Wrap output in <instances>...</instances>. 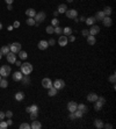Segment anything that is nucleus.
Returning a JSON list of instances; mask_svg holds the SVG:
<instances>
[{"mask_svg":"<svg viewBox=\"0 0 116 129\" xmlns=\"http://www.w3.org/2000/svg\"><path fill=\"white\" fill-rule=\"evenodd\" d=\"M73 113H74V115H76V119H80V118L84 116V113H82L81 110H79V109H76Z\"/></svg>","mask_w":116,"mask_h":129,"instance_id":"2f4dec72","label":"nucleus"},{"mask_svg":"<svg viewBox=\"0 0 116 129\" xmlns=\"http://www.w3.org/2000/svg\"><path fill=\"white\" fill-rule=\"evenodd\" d=\"M1 29H2V23L0 22V30H1Z\"/></svg>","mask_w":116,"mask_h":129,"instance_id":"680f3d73","label":"nucleus"},{"mask_svg":"<svg viewBox=\"0 0 116 129\" xmlns=\"http://www.w3.org/2000/svg\"><path fill=\"white\" fill-rule=\"evenodd\" d=\"M34 20L36 23H41L43 22L44 20H45V13L44 12H39V13H36V15L34 16Z\"/></svg>","mask_w":116,"mask_h":129,"instance_id":"39448f33","label":"nucleus"},{"mask_svg":"<svg viewBox=\"0 0 116 129\" xmlns=\"http://www.w3.org/2000/svg\"><path fill=\"white\" fill-rule=\"evenodd\" d=\"M37 47H39V50H46L48 48H49V43H48V41H44V40H42V41L39 42Z\"/></svg>","mask_w":116,"mask_h":129,"instance_id":"f8f14e48","label":"nucleus"},{"mask_svg":"<svg viewBox=\"0 0 116 129\" xmlns=\"http://www.w3.org/2000/svg\"><path fill=\"white\" fill-rule=\"evenodd\" d=\"M85 20H86V18H85V16H81V18H80V21H81V22H84Z\"/></svg>","mask_w":116,"mask_h":129,"instance_id":"4d7b16f0","label":"nucleus"},{"mask_svg":"<svg viewBox=\"0 0 116 129\" xmlns=\"http://www.w3.org/2000/svg\"><path fill=\"white\" fill-rule=\"evenodd\" d=\"M13 27H14V28H18V27H20V22H19V21H15V22L13 23Z\"/></svg>","mask_w":116,"mask_h":129,"instance_id":"3c124183","label":"nucleus"},{"mask_svg":"<svg viewBox=\"0 0 116 129\" xmlns=\"http://www.w3.org/2000/svg\"><path fill=\"white\" fill-rule=\"evenodd\" d=\"M97 98H99V95L97 93H88L87 95V100H88L89 103H94V101H97Z\"/></svg>","mask_w":116,"mask_h":129,"instance_id":"2eb2a0df","label":"nucleus"},{"mask_svg":"<svg viewBox=\"0 0 116 129\" xmlns=\"http://www.w3.org/2000/svg\"><path fill=\"white\" fill-rule=\"evenodd\" d=\"M6 57H7V62H8V63H11V64H14V63H15V61H16V53L9 51V52L6 55Z\"/></svg>","mask_w":116,"mask_h":129,"instance_id":"6e6552de","label":"nucleus"},{"mask_svg":"<svg viewBox=\"0 0 116 129\" xmlns=\"http://www.w3.org/2000/svg\"><path fill=\"white\" fill-rule=\"evenodd\" d=\"M70 119H71V120H76V115H74L73 112H71V113H70Z\"/></svg>","mask_w":116,"mask_h":129,"instance_id":"8fccbe9b","label":"nucleus"},{"mask_svg":"<svg viewBox=\"0 0 116 129\" xmlns=\"http://www.w3.org/2000/svg\"><path fill=\"white\" fill-rule=\"evenodd\" d=\"M5 118H6V114H5V112H0V121H2Z\"/></svg>","mask_w":116,"mask_h":129,"instance_id":"49530a36","label":"nucleus"},{"mask_svg":"<svg viewBox=\"0 0 116 129\" xmlns=\"http://www.w3.org/2000/svg\"><path fill=\"white\" fill-rule=\"evenodd\" d=\"M1 52H2V55H5V56H6V55H7L8 52H9V51H11V50H9V47L8 46H4V47H1Z\"/></svg>","mask_w":116,"mask_h":129,"instance_id":"c756f323","label":"nucleus"},{"mask_svg":"<svg viewBox=\"0 0 116 129\" xmlns=\"http://www.w3.org/2000/svg\"><path fill=\"white\" fill-rule=\"evenodd\" d=\"M48 43H49V47H52V46H55V43H56V41H55L54 38H50V40L48 41Z\"/></svg>","mask_w":116,"mask_h":129,"instance_id":"a18cd8bd","label":"nucleus"},{"mask_svg":"<svg viewBox=\"0 0 116 129\" xmlns=\"http://www.w3.org/2000/svg\"><path fill=\"white\" fill-rule=\"evenodd\" d=\"M20 129H30V125H28L27 122L22 123V125H20Z\"/></svg>","mask_w":116,"mask_h":129,"instance_id":"ea45409f","label":"nucleus"},{"mask_svg":"<svg viewBox=\"0 0 116 129\" xmlns=\"http://www.w3.org/2000/svg\"><path fill=\"white\" fill-rule=\"evenodd\" d=\"M29 114H30L31 120H36V118L39 116V113H37V112H31V113H29Z\"/></svg>","mask_w":116,"mask_h":129,"instance_id":"58836bf2","label":"nucleus"},{"mask_svg":"<svg viewBox=\"0 0 116 129\" xmlns=\"http://www.w3.org/2000/svg\"><path fill=\"white\" fill-rule=\"evenodd\" d=\"M102 23H103L104 27H110L113 25V20L110 19V16H104L103 20H102Z\"/></svg>","mask_w":116,"mask_h":129,"instance_id":"4468645a","label":"nucleus"},{"mask_svg":"<svg viewBox=\"0 0 116 129\" xmlns=\"http://www.w3.org/2000/svg\"><path fill=\"white\" fill-rule=\"evenodd\" d=\"M22 83H23V85H28V84H29V81H30V80H29V77L28 76H26V78H23L22 77Z\"/></svg>","mask_w":116,"mask_h":129,"instance_id":"79ce46f5","label":"nucleus"},{"mask_svg":"<svg viewBox=\"0 0 116 129\" xmlns=\"http://www.w3.org/2000/svg\"><path fill=\"white\" fill-rule=\"evenodd\" d=\"M81 34L84 35L85 37H87V36H88V35H89V30H88V29H84V30L81 31Z\"/></svg>","mask_w":116,"mask_h":129,"instance_id":"37998d69","label":"nucleus"},{"mask_svg":"<svg viewBox=\"0 0 116 129\" xmlns=\"http://www.w3.org/2000/svg\"><path fill=\"white\" fill-rule=\"evenodd\" d=\"M15 99H16V101H22L23 99H24V93L23 92H18L15 94Z\"/></svg>","mask_w":116,"mask_h":129,"instance_id":"cd10ccee","label":"nucleus"},{"mask_svg":"<svg viewBox=\"0 0 116 129\" xmlns=\"http://www.w3.org/2000/svg\"><path fill=\"white\" fill-rule=\"evenodd\" d=\"M57 88H55L54 86H52V87H50L49 88V92H48V95H49V97H55V95L57 94Z\"/></svg>","mask_w":116,"mask_h":129,"instance_id":"bb28decb","label":"nucleus"},{"mask_svg":"<svg viewBox=\"0 0 116 129\" xmlns=\"http://www.w3.org/2000/svg\"><path fill=\"white\" fill-rule=\"evenodd\" d=\"M7 127H8V125H7V122L6 121H0V129H7Z\"/></svg>","mask_w":116,"mask_h":129,"instance_id":"e433bc0d","label":"nucleus"},{"mask_svg":"<svg viewBox=\"0 0 116 129\" xmlns=\"http://www.w3.org/2000/svg\"><path fill=\"white\" fill-rule=\"evenodd\" d=\"M58 14H59V13H58V12H57V11H56V12H54V15H55V16H57V15H58Z\"/></svg>","mask_w":116,"mask_h":129,"instance_id":"13d9d810","label":"nucleus"},{"mask_svg":"<svg viewBox=\"0 0 116 129\" xmlns=\"http://www.w3.org/2000/svg\"><path fill=\"white\" fill-rule=\"evenodd\" d=\"M9 50H11L12 52L14 53H19L20 51H21V43H18V42H15V43H12V44H9Z\"/></svg>","mask_w":116,"mask_h":129,"instance_id":"20e7f679","label":"nucleus"},{"mask_svg":"<svg viewBox=\"0 0 116 129\" xmlns=\"http://www.w3.org/2000/svg\"><path fill=\"white\" fill-rule=\"evenodd\" d=\"M67 40H69V42H74V41H76V37H74L73 35L71 34V35H69V36H67Z\"/></svg>","mask_w":116,"mask_h":129,"instance_id":"c03bdc74","label":"nucleus"},{"mask_svg":"<svg viewBox=\"0 0 116 129\" xmlns=\"http://www.w3.org/2000/svg\"><path fill=\"white\" fill-rule=\"evenodd\" d=\"M19 57H20V59H22V61H24V59H27V57H28V55H27V52L26 51H20L19 52Z\"/></svg>","mask_w":116,"mask_h":129,"instance_id":"7c9ffc66","label":"nucleus"},{"mask_svg":"<svg viewBox=\"0 0 116 129\" xmlns=\"http://www.w3.org/2000/svg\"><path fill=\"white\" fill-rule=\"evenodd\" d=\"M65 14H66V18L67 19H74V18L78 16V12H77V9H66Z\"/></svg>","mask_w":116,"mask_h":129,"instance_id":"0eeeda50","label":"nucleus"},{"mask_svg":"<svg viewBox=\"0 0 116 129\" xmlns=\"http://www.w3.org/2000/svg\"><path fill=\"white\" fill-rule=\"evenodd\" d=\"M6 114V116H7L8 119H11L12 116H13V112H11V110H7V113H5Z\"/></svg>","mask_w":116,"mask_h":129,"instance_id":"de8ad7c7","label":"nucleus"},{"mask_svg":"<svg viewBox=\"0 0 116 129\" xmlns=\"http://www.w3.org/2000/svg\"><path fill=\"white\" fill-rule=\"evenodd\" d=\"M67 43H69V40H67V36H65V35H63L58 38V44L60 47H65Z\"/></svg>","mask_w":116,"mask_h":129,"instance_id":"9b49d317","label":"nucleus"},{"mask_svg":"<svg viewBox=\"0 0 116 129\" xmlns=\"http://www.w3.org/2000/svg\"><path fill=\"white\" fill-rule=\"evenodd\" d=\"M77 109L81 110V112H82V113L85 114L86 112H87V110H88V107L86 106V105H84V103H79V105H78V106H77Z\"/></svg>","mask_w":116,"mask_h":129,"instance_id":"4be33fe9","label":"nucleus"},{"mask_svg":"<svg viewBox=\"0 0 116 129\" xmlns=\"http://www.w3.org/2000/svg\"><path fill=\"white\" fill-rule=\"evenodd\" d=\"M66 9H67V6H66L65 4H60L59 6H58L57 12H58V13H65Z\"/></svg>","mask_w":116,"mask_h":129,"instance_id":"393cba45","label":"nucleus"},{"mask_svg":"<svg viewBox=\"0 0 116 129\" xmlns=\"http://www.w3.org/2000/svg\"><path fill=\"white\" fill-rule=\"evenodd\" d=\"M7 9L8 11H12V9H13V6H12V5H7Z\"/></svg>","mask_w":116,"mask_h":129,"instance_id":"5fc2aeb1","label":"nucleus"},{"mask_svg":"<svg viewBox=\"0 0 116 129\" xmlns=\"http://www.w3.org/2000/svg\"><path fill=\"white\" fill-rule=\"evenodd\" d=\"M104 103H106V99H104L103 97H99L97 101H94V109L97 110V112H100Z\"/></svg>","mask_w":116,"mask_h":129,"instance_id":"f03ea898","label":"nucleus"},{"mask_svg":"<svg viewBox=\"0 0 116 129\" xmlns=\"http://www.w3.org/2000/svg\"><path fill=\"white\" fill-rule=\"evenodd\" d=\"M5 1H6V4L7 5H12L13 2H14V0H5Z\"/></svg>","mask_w":116,"mask_h":129,"instance_id":"603ef678","label":"nucleus"},{"mask_svg":"<svg viewBox=\"0 0 116 129\" xmlns=\"http://www.w3.org/2000/svg\"><path fill=\"white\" fill-rule=\"evenodd\" d=\"M104 13V15L106 16H110V14H112V7H109V6H107V7L103 8V11H102Z\"/></svg>","mask_w":116,"mask_h":129,"instance_id":"c85d7f7f","label":"nucleus"},{"mask_svg":"<svg viewBox=\"0 0 116 129\" xmlns=\"http://www.w3.org/2000/svg\"><path fill=\"white\" fill-rule=\"evenodd\" d=\"M51 26H54V27H56V26H59V20L58 19H52L51 20Z\"/></svg>","mask_w":116,"mask_h":129,"instance_id":"4c0bfd02","label":"nucleus"},{"mask_svg":"<svg viewBox=\"0 0 116 129\" xmlns=\"http://www.w3.org/2000/svg\"><path fill=\"white\" fill-rule=\"evenodd\" d=\"M66 1H67V2H72L73 0H66Z\"/></svg>","mask_w":116,"mask_h":129,"instance_id":"e2e57ef3","label":"nucleus"},{"mask_svg":"<svg viewBox=\"0 0 116 129\" xmlns=\"http://www.w3.org/2000/svg\"><path fill=\"white\" fill-rule=\"evenodd\" d=\"M26 15L28 18H34L36 15V11H35L34 8H28V9H26Z\"/></svg>","mask_w":116,"mask_h":129,"instance_id":"6ab92c4d","label":"nucleus"},{"mask_svg":"<svg viewBox=\"0 0 116 129\" xmlns=\"http://www.w3.org/2000/svg\"><path fill=\"white\" fill-rule=\"evenodd\" d=\"M87 43H88L89 46H94V44L97 43V38H95V36L88 35V36H87Z\"/></svg>","mask_w":116,"mask_h":129,"instance_id":"aec40b11","label":"nucleus"},{"mask_svg":"<svg viewBox=\"0 0 116 129\" xmlns=\"http://www.w3.org/2000/svg\"><path fill=\"white\" fill-rule=\"evenodd\" d=\"M54 28H55V27L51 26V25H50V26H48V27H46V29H45L46 33H48V34H54Z\"/></svg>","mask_w":116,"mask_h":129,"instance_id":"c9c22d12","label":"nucleus"},{"mask_svg":"<svg viewBox=\"0 0 116 129\" xmlns=\"http://www.w3.org/2000/svg\"><path fill=\"white\" fill-rule=\"evenodd\" d=\"M85 22L87 26H93V25H95V22H97V20H95V18L94 16H89V18H86Z\"/></svg>","mask_w":116,"mask_h":129,"instance_id":"a211bd4d","label":"nucleus"},{"mask_svg":"<svg viewBox=\"0 0 116 129\" xmlns=\"http://www.w3.org/2000/svg\"><path fill=\"white\" fill-rule=\"evenodd\" d=\"M1 79H2V77H1V75H0V80H1Z\"/></svg>","mask_w":116,"mask_h":129,"instance_id":"0e129e2a","label":"nucleus"},{"mask_svg":"<svg viewBox=\"0 0 116 129\" xmlns=\"http://www.w3.org/2000/svg\"><path fill=\"white\" fill-rule=\"evenodd\" d=\"M103 128H106V129H113V125H110V123L103 125Z\"/></svg>","mask_w":116,"mask_h":129,"instance_id":"09e8293b","label":"nucleus"},{"mask_svg":"<svg viewBox=\"0 0 116 129\" xmlns=\"http://www.w3.org/2000/svg\"><path fill=\"white\" fill-rule=\"evenodd\" d=\"M54 33H56V34H58V35H60L63 33V28H62V27H59V26H56L54 28Z\"/></svg>","mask_w":116,"mask_h":129,"instance_id":"72a5a7b5","label":"nucleus"},{"mask_svg":"<svg viewBox=\"0 0 116 129\" xmlns=\"http://www.w3.org/2000/svg\"><path fill=\"white\" fill-rule=\"evenodd\" d=\"M27 113H31V112H37L39 110V107H37V105H31V106L27 107Z\"/></svg>","mask_w":116,"mask_h":129,"instance_id":"b1692460","label":"nucleus"},{"mask_svg":"<svg viewBox=\"0 0 116 129\" xmlns=\"http://www.w3.org/2000/svg\"><path fill=\"white\" fill-rule=\"evenodd\" d=\"M6 122H7V125H8V126H12V125H13V121H12L11 119H8V120H7Z\"/></svg>","mask_w":116,"mask_h":129,"instance_id":"864d4df0","label":"nucleus"},{"mask_svg":"<svg viewBox=\"0 0 116 129\" xmlns=\"http://www.w3.org/2000/svg\"><path fill=\"white\" fill-rule=\"evenodd\" d=\"M14 64H16V66H20V65H21V62H20V61H15Z\"/></svg>","mask_w":116,"mask_h":129,"instance_id":"6e6d98bb","label":"nucleus"},{"mask_svg":"<svg viewBox=\"0 0 116 129\" xmlns=\"http://www.w3.org/2000/svg\"><path fill=\"white\" fill-rule=\"evenodd\" d=\"M26 22H27L28 26H35V23H36L35 22V20H34V18H28Z\"/></svg>","mask_w":116,"mask_h":129,"instance_id":"f704fd0d","label":"nucleus"},{"mask_svg":"<svg viewBox=\"0 0 116 129\" xmlns=\"http://www.w3.org/2000/svg\"><path fill=\"white\" fill-rule=\"evenodd\" d=\"M52 86H54L55 88H57V90H62V88H64V86H65V81L63 79H56L52 83Z\"/></svg>","mask_w":116,"mask_h":129,"instance_id":"423d86ee","label":"nucleus"},{"mask_svg":"<svg viewBox=\"0 0 116 129\" xmlns=\"http://www.w3.org/2000/svg\"><path fill=\"white\" fill-rule=\"evenodd\" d=\"M77 106H78L77 103H74V101H70V103H67V109H69V112H74V110L77 109Z\"/></svg>","mask_w":116,"mask_h":129,"instance_id":"dca6fc26","label":"nucleus"},{"mask_svg":"<svg viewBox=\"0 0 116 129\" xmlns=\"http://www.w3.org/2000/svg\"><path fill=\"white\" fill-rule=\"evenodd\" d=\"M63 34L65 35V36L71 35L72 34V28H71V27H65V28H63Z\"/></svg>","mask_w":116,"mask_h":129,"instance_id":"a878e982","label":"nucleus"},{"mask_svg":"<svg viewBox=\"0 0 116 129\" xmlns=\"http://www.w3.org/2000/svg\"><path fill=\"white\" fill-rule=\"evenodd\" d=\"M8 86V81H7V79H1L0 80V87H2V88H6Z\"/></svg>","mask_w":116,"mask_h":129,"instance_id":"473e14b6","label":"nucleus"},{"mask_svg":"<svg viewBox=\"0 0 116 129\" xmlns=\"http://www.w3.org/2000/svg\"><path fill=\"white\" fill-rule=\"evenodd\" d=\"M22 77H23V75L21 71H15V72L13 73V80L14 81H21Z\"/></svg>","mask_w":116,"mask_h":129,"instance_id":"ddd939ff","label":"nucleus"},{"mask_svg":"<svg viewBox=\"0 0 116 129\" xmlns=\"http://www.w3.org/2000/svg\"><path fill=\"white\" fill-rule=\"evenodd\" d=\"M13 28H14V27H13V26H9V27H8V30H12Z\"/></svg>","mask_w":116,"mask_h":129,"instance_id":"bf43d9fd","label":"nucleus"},{"mask_svg":"<svg viewBox=\"0 0 116 129\" xmlns=\"http://www.w3.org/2000/svg\"><path fill=\"white\" fill-rule=\"evenodd\" d=\"M94 126H95V128L101 129V128H103V122H102V120H100V119H97V120L94 121Z\"/></svg>","mask_w":116,"mask_h":129,"instance_id":"5701e85b","label":"nucleus"},{"mask_svg":"<svg viewBox=\"0 0 116 129\" xmlns=\"http://www.w3.org/2000/svg\"><path fill=\"white\" fill-rule=\"evenodd\" d=\"M2 58V52H1V50H0V59Z\"/></svg>","mask_w":116,"mask_h":129,"instance_id":"052dcab7","label":"nucleus"},{"mask_svg":"<svg viewBox=\"0 0 116 129\" xmlns=\"http://www.w3.org/2000/svg\"><path fill=\"white\" fill-rule=\"evenodd\" d=\"M30 128L31 129H41L42 128V123H41L39 121L33 120V122H31V125H30Z\"/></svg>","mask_w":116,"mask_h":129,"instance_id":"f3484780","label":"nucleus"},{"mask_svg":"<svg viewBox=\"0 0 116 129\" xmlns=\"http://www.w3.org/2000/svg\"><path fill=\"white\" fill-rule=\"evenodd\" d=\"M20 68H21V72H22L23 76H28V75H30V73L33 72V65H31L30 63H28V62L21 64Z\"/></svg>","mask_w":116,"mask_h":129,"instance_id":"f257e3e1","label":"nucleus"},{"mask_svg":"<svg viewBox=\"0 0 116 129\" xmlns=\"http://www.w3.org/2000/svg\"><path fill=\"white\" fill-rule=\"evenodd\" d=\"M104 13L102 11L101 12H97V14H95V16H94V18H95V20H97V21H102V20H103V18H104Z\"/></svg>","mask_w":116,"mask_h":129,"instance_id":"412c9836","label":"nucleus"},{"mask_svg":"<svg viewBox=\"0 0 116 129\" xmlns=\"http://www.w3.org/2000/svg\"><path fill=\"white\" fill-rule=\"evenodd\" d=\"M109 81L112 84H115V81H116V76H115V73H113L112 76L109 77Z\"/></svg>","mask_w":116,"mask_h":129,"instance_id":"a19ab883","label":"nucleus"},{"mask_svg":"<svg viewBox=\"0 0 116 129\" xmlns=\"http://www.w3.org/2000/svg\"><path fill=\"white\" fill-rule=\"evenodd\" d=\"M42 86L44 88H49L50 87H52V81H51V79L50 78H43V80H42Z\"/></svg>","mask_w":116,"mask_h":129,"instance_id":"1a4fd4ad","label":"nucleus"},{"mask_svg":"<svg viewBox=\"0 0 116 129\" xmlns=\"http://www.w3.org/2000/svg\"><path fill=\"white\" fill-rule=\"evenodd\" d=\"M88 30H89V35L95 36L97 34L100 33V27L97 26V25H93V26H91V29H88Z\"/></svg>","mask_w":116,"mask_h":129,"instance_id":"9d476101","label":"nucleus"},{"mask_svg":"<svg viewBox=\"0 0 116 129\" xmlns=\"http://www.w3.org/2000/svg\"><path fill=\"white\" fill-rule=\"evenodd\" d=\"M11 72H12V69L9 65H2V66L0 68V75H1V77H4V78L9 76Z\"/></svg>","mask_w":116,"mask_h":129,"instance_id":"7ed1b4c3","label":"nucleus"}]
</instances>
